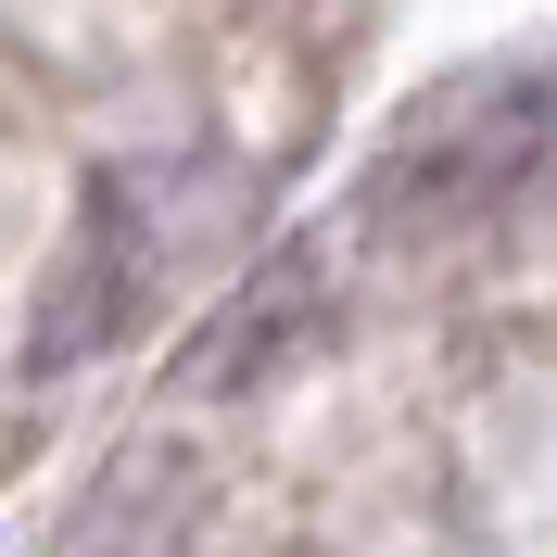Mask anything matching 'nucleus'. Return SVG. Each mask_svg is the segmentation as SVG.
Here are the masks:
<instances>
[{
	"mask_svg": "<svg viewBox=\"0 0 557 557\" xmlns=\"http://www.w3.org/2000/svg\"><path fill=\"white\" fill-rule=\"evenodd\" d=\"M114 305H127V177H102L89 215H76V253H64V292H51V330H38V368H64L76 343H102Z\"/></svg>",
	"mask_w": 557,
	"mask_h": 557,
	"instance_id": "nucleus-1",
	"label": "nucleus"
}]
</instances>
